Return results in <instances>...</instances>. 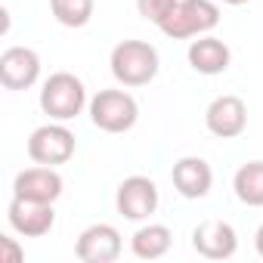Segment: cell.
<instances>
[{
  "instance_id": "obj_1",
  "label": "cell",
  "mask_w": 263,
  "mask_h": 263,
  "mask_svg": "<svg viewBox=\"0 0 263 263\" xmlns=\"http://www.w3.org/2000/svg\"><path fill=\"white\" fill-rule=\"evenodd\" d=\"M111 74L124 87H143L158 74V53L146 41H121L111 50Z\"/></svg>"
},
{
  "instance_id": "obj_2",
  "label": "cell",
  "mask_w": 263,
  "mask_h": 263,
  "mask_svg": "<svg viewBox=\"0 0 263 263\" xmlns=\"http://www.w3.org/2000/svg\"><path fill=\"white\" fill-rule=\"evenodd\" d=\"M84 102H87V90H84L81 78H74L71 71L50 74L41 90V108H44V115H50L56 121H68V118L81 115Z\"/></svg>"
},
{
  "instance_id": "obj_3",
  "label": "cell",
  "mask_w": 263,
  "mask_h": 263,
  "mask_svg": "<svg viewBox=\"0 0 263 263\" xmlns=\"http://www.w3.org/2000/svg\"><path fill=\"white\" fill-rule=\"evenodd\" d=\"M140 105L137 99L124 90H99L90 102V118L105 134H124L137 124Z\"/></svg>"
},
{
  "instance_id": "obj_4",
  "label": "cell",
  "mask_w": 263,
  "mask_h": 263,
  "mask_svg": "<svg viewBox=\"0 0 263 263\" xmlns=\"http://www.w3.org/2000/svg\"><path fill=\"white\" fill-rule=\"evenodd\" d=\"M220 22V10L214 0H180V4L161 19V31L167 37H192L201 31H211Z\"/></svg>"
},
{
  "instance_id": "obj_5",
  "label": "cell",
  "mask_w": 263,
  "mask_h": 263,
  "mask_svg": "<svg viewBox=\"0 0 263 263\" xmlns=\"http://www.w3.org/2000/svg\"><path fill=\"white\" fill-rule=\"evenodd\" d=\"M28 155L37 164H65L74 155V134L62 124H44L28 137Z\"/></svg>"
},
{
  "instance_id": "obj_6",
  "label": "cell",
  "mask_w": 263,
  "mask_h": 263,
  "mask_svg": "<svg viewBox=\"0 0 263 263\" xmlns=\"http://www.w3.org/2000/svg\"><path fill=\"white\" fill-rule=\"evenodd\" d=\"M118 214L127 220H146L158 208V186L149 177H127L118 186Z\"/></svg>"
},
{
  "instance_id": "obj_7",
  "label": "cell",
  "mask_w": 263,
  "mask_h": 263,
  "mask_svg": "<svg viewBox=\"0 0 263 263\" xmlns=\"http://www.w3.org/2000/svg\"><path fill=\"white\" fill-rule=\"evenodd\" d=\"M204 121H208V130H211L214 137L232 140V137L241 134L245 124H248V105H245L241 96H232V93L217 96V99L208 105Z\"/></svg>"
},
{
  "instance_id": "obj_8",
  "label": "cell",
  "mask_w": 263,
  "mask_h": 263,
  "mask_svg": "<svg viewBox=\"0 0 263 263\" xmlns=\"http://www.w3.org/2000/svg\"><path fill=\"white\" fill-rule=\"evenodd\" d=\"M41 59L28 47H10L0 53V84L7 90H25L37 81Z\"/></svg>"
},
{
  "instance_id": "obj_9",
  "label": "cell",
  "mask_w": 263,
  "mask_h": 263,
  "mask_svg": "<svg viewBox=\"0 0 263 263\" xmlns=\"http://www.w3.org/2000/svg\"><path fill=\"white\" fill-rule=\"evenodd\" d=\"M78 257L84 263H108L121 254V235L115 226L108 223H96V226H87L81 235H78Z\"/></svg>"
},
{
  "instance_id": "obj_10",
  "label": "cell",
  "mask_w": 263,
  "mask_h": 263,
  "mask_svg": "<svg viewBox=\"0 0 263 263\" xmlns=\"http://www.w3.org/2000/svg\"><path fill=\"white\" fill-rule=\"evenodd\" d=\"M10 223L16 232L22 235H47L56 223V214H53V204L47 201H31V198H13L10 201Z\"/></svg>"
},
{
  "instance_id": "obj_11",
  "label": "cell",
  "mask_w": 263,
  "mask_h": 263,
  "mask_svg": "<svg viewBox=\"0 0 263 263\" xmlns=\"http://www.w3.org/2000/svg\"><path fill=\"white\" fill-rule=\"evenodd\" d=\"M192 245L208 260H226V257L235 254L238 238H235V229L229 223H223V220H204L201 226H195Z\"/></svg>"
},
{
  "instance_id": "obj_12",
  "label": "cell",
  "mask_w": 263,
  "mask_h": 263,
  "mask_svg": "<svg viewBox=\"0 0 263 263\" xmlns=\"http://www.w3.org/2000/svg\"><path fill=\"white\" fill-rule=\"evenodd\" d=\"M13 192L19 198H31V201H47L53 204L59 195H62V177L47 164V167H28V171H19L16 174V183H13Z\"/></svg>"
},
{
  "instance_id": "obj_13",
  "label": "cell",
  "mask_w": 263,
  "mask_h": 263,
  "mask_svg": "<svg viewBox=\"0 0 263 263\" xmlns=\"http://www.w3.org/2000/svg\"><path fill=\"white\" fill-rule=\"evenodd\" d=\"M174 186L183 198H204L211 183H214V174H211V164L204 158H180L174 164Z\"/></svg>"
},
{
  "instance_id": "obj_14",
  "label": "cell",
  "mask_w": 263,
  "mask_h": 263,
  "mask_svg": "<svg viewBox=\"0 0 263 263\" xmlns=\"http://www.w3.org/2000/svg\"><path fill=\"white\" fill-rule=\"evenodd\" d=\"M229 59H232V53L220 37H201V41H192V47H189V65L201 74L226 71Z\"/></svg>"
},
{
  "instance_id": "obj_15",
  "label": "cell",
  "mask_w": 263,
  "mask_h": 263,
  "mask_svg": "<svg viewBox=\"0 0 263 263\" xmlns=\"http://www.w3.org/2000/svg\"><path fill=\"white\" fill-rule=\"evenodd\" d=\"M235 195L251 204V208H263V161H248L235 171Z\"/></svg>"
},
{
  "instance_id": "obj_16",
  "label": "cell",
  "mask_w": 263,
  "mask_h": 263,
  "mask_svg": "<svg viewBox=\"0 0 263 263\" xmlns=\"http://www.w3.org/2000/svg\"><path fill=\"white\" fill-rule=\"evenodd\" d=\"M171 241H174V235H171L167 226H161V223H149V226H143V229L134 235V254L143 257V260H155V257L167 254Z\"/></svg>"
},
{
  "instance_id": "obj_17",
  "label": "cell",
  "mask_w": 263,
  "mask_h": 263,
  "mask_svg": "<svg viewBox=\"0 0 263 263\" xmlns=\"http://www.w3.org/2000/svg\"><path fill=\"white\" fill-rule=\"evenodd\" d=\"M50 13L65 28H84L93 16V0H50Z\"/></svg>"
},
{
  "instance_id": "obj_18",
  "label": "cell",
  "mask_w": 263,
  "mask_h": 263,
  "mask_svg": "<svg viewBox=\"0 0 263 263\" xmlns=\"http://www.w3.org/2000/svg\"><path fill=\"white\" fill-rule=\"evenodd\" d=\"M177 4H180V0H137V10H140V16H143V19H149V22L161 25V19H164Z\"/></svg>"
},
{
  "instance_id": "obj_19",
  "label": "cell",
  "mask_w": 263,
  "mask_h": 263,
  "mask_svg": "<svg viewBox=\"0 0 263 263\" xmlns=\"http://www.w3.org/2000/svg\"><path fill=\"white\" fill-rule=\"evenodd\" d=\"M22 248L13 241V238H7V235H0V263H22Z\"/></svg>"
},
{
  "instance_id": "obj_20",
  "label": "cell",
  "mask_w": 263,
  "mask_h": 263,
  "mask_svg": "<svg viewBox=\"0 0 263 263\" xmlns=\"http://www.w3.org/2000/svg\"><path fill=\"white\" fill-rule=\"evenodd\" d=\"M254 241H257V251H260V257H263V226L257 229V235H254Z\"/></svg>"
},
{
  "instance_id": "obj_21",
  "label": "cell",
  "mask_w": 263,
  "mask_h": 263,
  "mask_svg": "<svg viewBox=\"0 0 263 263\" xmlns=\"http://www.w3.org/2000/svg\"><path fill=\"white\" fill-rule=\"evenodd\" d=\"M223 4H229V7H241V4H248V0H223Z\"/></svg>"
}]
</instances>
